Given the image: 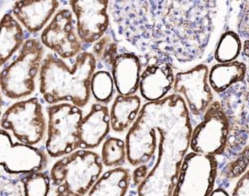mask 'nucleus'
<instances>
[{
  "label": "nucleus",
  "instance_id": "1",
  "mask_svg": "<svg viewBox=\"0 0 249 196\" xmlns=\"http://www.w3.org/2000/svg\"><path fill=\"white\" fill-rule=\"evenodd\" d=\"M227 0H109L110 27L144 63L163 60L174 69L200 64L223 30Z\"/></svg>",
  "mask_w": 249,
  "mask_h": 196
},
{
  "label": "nucleus",
  "instance_id": "2",
  "mask_svg": "<svg viewBox=\"0 0 249 196\" xmlns=\"http://www.w3.org/2000/svg\"><path fill=\"white\" fill-rule=\"evenodd\" d=\"M192 130L191 114L180 94L143 105L125 138L130 164L147 171L135 190L138 196H173Z\"/></svg>",
  "mask_w": 249,
  "mask_h": 196
},
{
  "label": "nucleus",
  "instance_id": "3",
  "mask_svg": "<svg viewBox=\"0 0 249 196\" xmlns=\"http://www.w3.org/2000/svg\"><path fill=\"white\" fill-rule=\"evenodd\" d=\"M97 63L89 52L78 54L72 67L56 54H48L39 71V92L44 101L49 105L71 102L85 107L91 97L90 82Z\"/></svg>",
  "mask_w": 249,
  "mask_h": 196
},
{
  "label": "nucleus",
  "instance_id": "4",
  "mask_svg": "<svg viewBox=\"0 0 249 196\" xmlns=\"http://www.w3.org/2000/svg\"><path fill=\"white\" fill-rule=\"evenodd\" d=\"M103 163L98 154L89 149L74 150L56 161L50 171L56 196H85L102 174Z\"/></svg>",
  "mask_w": 249,
  "mask_h": 196
},
{
  "label": "nucleus",
  "instance_id": "5",
  "mask_svg": "<svg viewBox=\"0 0 249 196\" xmlns=\"http://www.w3.org/2000/svg\"><path fill=\"white\" fill-rule=\"evenodd\" d=\"M43 54L40 40L32 38L24 42L18 57L0 72V89L6 97L21 99L35 92Z\"/></svg>",
  "mask_w": 249,
  "mask_h": 196
},
{
  "label": "nucleus",
  "instance_id": "6",
  "mask_svg": "<svg viewBox=\"0 0 249 196\" xmlns=\"http://www.w3.org/2000/svg\"><path fill=\"white\" fill-rule=\"evenodd\" d=\"M48 137L46 151L53 158L69 155L80 148L79 126L81 108L71 103H56L47 108Z\"/></svg>",
  "mask_w": 249,
  "mask_h": 196
},
{
  "label": "nucleus",
  "instance_id": "7",
  "mask_svg": "<svg viewBox=\"0 0 249 196\" xmlns=\"http://www.w3.org/2000/svg\"><path fill=\"white\" fill-rule=\"evenodd\" d=\"M4 130H9L20 143L35 145L43 140L47 122L43 106L36 97L15 102L0 120Z\"/></svg>",
  "mask_w": 249,
  "mask_h": 196
},
{
  "label": "nucleus",
  "instance_id": "8",
  "mask_svg": "<svg viewBox=\"0 0 249 196\" xmlns=\"http://www.w3.org/2000/svg\"><path fill=\"white\" fill-rule=\"evenodd\" d=\"M217 169L216 156L195 151L186 154L178 173L173 196H210L216 182Z\"/></svg>",
  "mask_w": 249,
  "mask_h": 196
},
{
  "label": "nucleus",
  "instance_id": "9",
  "mask_svg": "<svg viewBox=\"0 0 249 196\" xmlns=\"http://www.w3.org/2000/svg\"><path fill=\"white\" fill-rule=\"evenodd\" d=\"M229 135V120L221 102L213 101L191 133L190 148L197 153L221 156L226 150Z\"/></svg>",
  "mask_w": 249,
  "mask_h": 196
},
{
  "label": "nucleus",
  "instance_id": "10",
  "mask_svg": "<svg viewBox=\"0 0 249 196\" xmlns=\"http://www.w3.org/2000/svg\"><path fill=\"white\" fill-rule=\"evenodd\" d=\"M209 67L198 64L186 71L175 75L173 89L183 96L190 114L200 117L213 102V94L209 84Z\"/></svg>",
  "mask_w": 249,
  "mask_h": 196
},
{
  "label": "nucleus",
  "instance_id": "11",
  "mask_svg": "<svg viewBox=\"0 0 249 196\" xmlns=\"http://www.w3.org/2000/svg\"><path fill=\"white\" fill-rule=\"evenodd\" d=\"M45 151L22 143H13L4 129L0 130V167L9 174H27L42 171L48 165Z\"/></svg>",
  "mask_w": 249,
  "mask_h": 196
},
{
  "label": "nucleus",
  "instance_id": "12",
  "mask_svg": "<svg viewBox=\"0 0 249 196\" xmlns=\"http://www.w3.org/2000/svg\"><path fill=\"white\" fill-rule=\"evenodd\" d=\"M40 41L43 46L62 59L72 58L80 53L82 42L71 11L67 8L59 10L42 31Z\"/></svg>",
  "mask_w": 249,
  "mask_h": 196
},
{
  "label": "nucleus",
  "instance_id": "13",
  "mask_svg": "<svg viewBox=\"0 0 249 196\" xmlns=\"http://www.w3.org/2000/svg\"><path fill=\"white\" fill-rule=\"evenodd\" d=\"M109 0H71L76 18V31L82 43L90 44L102 38L109 26Z\"/></svg>",
  "mask_w": 249,
  "mask_h": 196
},
{
  "label": "nucleus",
  "instance_id": "14",
  "mask_svg": "<svg viewBox=\"0 0 249 196\" xmlns=\"http://www.w3.org/2000/svg\"><path fill=\"white\" fill-rule=\"evenodd\" d=\"M174 79V68L172 64L163 60L148 61L141 74V95L147 102L162 99L173 89Z\"/></svg>",
  "mask_w": 249,
  "mask_h": 196
},
{
  "label": "nucleus",
  "instance_id": "15",
  "mask_svg": "<svg viewBox=\"0 0 249 196\" xmlns=\"http://www.w3.org/2000/svg\"><path fill=\"white\" fill-rule=\"evenodd\" d=\"M59 5L58 0H18L12 13L29 33L36 34L46 26Z\"/></svg>",
  "mask_w": 249,
  "mask_h": 196
},
{
  "label": "nucleus",
  "instance_id": "16",
  "mask_svg": "<svg viewBox=\"0 0 249 196\" xmlns=\"http://www.w3.org/2000/svg\"><path fill=\"white\" fill-rule=\"evenodd\" d=\"M142 59L133 52L118 53L110 64L115 90L119 94H136L139 89Z\"/></svg>",
  "mask_w": 249,
  "mask_h": 196
},
{
  "label": "nucleus",
  "instance_id": "17",
  "mask_svg": "<svg viewBox=\"0 0 249 196\" xmlns=\"http://www.w3.org/2000/svg\"><path fill=\"white\" fill-rule=\"evenodd\" d=\"M109 110L107 105L92 104L79 126V142L82 149H95L106 139L110 131Z\"/></svg>",
  "mask_w": 249,
  "mask_h": 196
},
{
  "label": "nucleus",
  "instance_id": "18",
  "mask_svg": "<svg viewBox=\"0 0 249 196\" xmlns=\"http://www.w3.org/2000/svg\"><path fill=\"white\" fill-rule=\"evenodd\" d=\"M221 104L229 120L230 127L249 131V68L243 81L224 92Z\"/></svg>",
  "mask_w": 249,
  "mask_h": 196
},
{
  "label": "nucleus",
  "instance_id": "19",
  "mask_svg": "<svg viewBox=\"0 0 249 196\" xmlns=\"http://www.w3.org/2000/svg\"><path fill=\"white\" fill-rule=\"evenodd\" d=\"M142 100L138 95L116 96L109 110L110 127L115 133L129 129L140 112Z\"/></svg>",
  "mask_w": 249,
  "mask_h": 196
},
{
  "label": "nucleus",
  "instance_id": "20",
  "mask_svg": "<svg viewBox=\"0 0 249 196\" xmlns=\"http://www.w3.org/2000/svg\"><path fill=\"white\" fill-rule=\"evenodd\" d=\"M132 185V172L127 168L115 167L99 177L89 191V196H123Z\"/></svg>",
  "mask_w": 249,
  "mask_h": 196
},
{
  "label": "nucleus",
  "instance_id": "21",
  "mask_svg": "<svg viewBox=\"0 0 249 196\" xmlns=\"http://www.w3.org/2000/svg\"><path fill=\"white\" fill-rule=\"evenodd\" d=\"M23 28L11 13L0 20V67L3 66L24 43Z\"/></svg>",
  "mask_w": 249,
  "mask_h": 196
},
{
  "label": "nucleus",
  "instance_id": "22",
  "mask_svg": "<svg viewBox=\"0 0 249 196\" xmlns=\"http://www.w3.org/2000/svg\"><path fill=\"white\" fill-rule=\"evenodd\" d=\"M247 71L246 64L242 61L216 64L209 71V84L214 92L224 93L231 87L243 81L246 76Z\"/></svg>",
  "mask_w": 249,
  "mask_h": 196
},
{
  "label": "nucleus",
  "instance_id": "23",
  "mask_svg": "<svg viewBox=\"0 0 249 196\" xmlns=\"http://www.w3.org/2000/svg\"><path fill=\"white\" fill-rule=\"evenodd\" d=\"M115 89L114 79L109 71L104 70L95 71L90 82V91L97 102L108 104L113 98Z\"/></svg>",
  "mask_w": 249,
  "mask_h": 196
},
{
  "label": "nucleus",
  "instance_id": "24",
  "mask_svg": "<svg viewBox=\"0 0 249 196\" xmlns=\"http://www.w3.org/2000/svg\"><path fill=\"white\" fill-rule=\"evenodd\" d=\"M242 44L240 37L234 31H226L216 43L214 57L219 63L231 62L239 56Z\"/></svg>",
  "mask_w": 249,
  "mask_h": 196
},
{
  "label": "nucleus",
  "instance_id": "25",
  "mask_svg": "<svg viewBox=\"0 0 249 196\" xmlns=\"http://www.w3.org/2000/svg\"><path fill=\"white\" fill-rule=\"evenodd\" d=\"M101 159L108 168L124 165L127 160L126 143L115 137L107 138L102 145Z\"/></svg>",
  "mask_w": 249,
  "mask_h": 196
},
{
  "label": "nucleus",
  "instance_id": "26",
  "mask_svg": "<svg viewBox=\"0 0 249 196\" xmlns=\"http://www.w3.org/2000/svg\"><path fill=\"white\" fill-rule=\"evenodd\" d=\"M51 178L42 171L27 173L21 180L23 193L27 196H46L51 188Z\"/></svg>",
  "mask_w": 249,
  "mask_h": 196
},
{
  "label": "nucleus",
  "instance_id": "27",
  "mask_svg": "<svg viewBox=\"0 0 249 196\" xmlns=\"http://www.w3.org/2000/svg\"><path fill=\"white\" fill-rule=\"evenodd\" d=\"M92 47V53L97 61L102 62L107 67H110L113 59L119 53L118 39L115 34H105L102 38L95 42Z\"/></svg>",
  "mask_w": 249,
  "mask_h": 196
},
{
  "label": "nucleus",
  "instance_id": "28",
  "mask_svg": "<svg viewBox=\"0 0 249 196\" xmlns=\"http://www.w3.org/2000/svg\"><path fill=\"white\" fill-rule=\"evenodd\" d=\"M249 166V145H246L221 170L224 178L234 179L243 175Z\"/></svg>",
  "mask_w": 249,
  "mask_h": 196
},
{
  "label": "nucleus",
  "instance_id": "29",
  "mask_svg": "<svg viewBox=\"0 0 249 196\" xmlns=\"http://www.w3.org/2000/svg\"><path fill=\"white\" fill-rule=\"evenodd\" d=\"M237 32L239 37L249 40V0H242L239 5Z\"/></svg>",
  "mask_w": 249,
  "mask_h": 196
},
{
  "label": "nucleus",
  "instance_id": "30",
  "mask_svg": "<svg viewBox=\"0 0 249 196\" xmlns=\"http://www.w3.org/2000/svg\"><path fill=\"white\" fill-rule=\"evenodd\" d=\"M22 191V184L0 173V196H21Z\"/></svg>",
  "mask_w": 249,
  "mask_h": 196
},
{
  "label": "nucleus",
  "instance_id": "31",
  "mask_svg": "<svg viewBox=\"0 0 249 196\" xmlns=\"http://www.w3.org/2000/svg\"><path fill=\"white\" fill-rule=\"evenodd\" d=\"M232 196H249V169L240 176L234 186Z\"/></svg>",
  "mask_w": 249,
  "mask_h": 196
},
{
  "label": "nucleus",
  "instance_id": "32",
  "mask_svg": "<svg viewBox=\"0 0 249 196\" xmlns=\"http://www.w3.org/2000/svg\"><path fill=\"white\" fill-rule=\"evenodd\" d=\"M230 194L226 191V190H225L224 188H221V187H219V188H216L213 191H212L211 194H210V196H229Z\"/></svg>",
  "mask_w": 249,
  "mask_h": 196
},
{
  "label": "nucleus",
  "instance_id": "33",
  "mask_svg": "<svg viewBox=\"0 0 249 196\" xmlns=\"http://www.w3.org/2000/svg\"><path fill=\"white\" fill-rule=\"evenodd\" d=\"M243 55H244V58H247L249 60V39H245L243 44Z\"/></svg>",
  "mask_w": 249,
  "mask_h": 196
},
{
  "label": "nucleus",
  "instance_id": "34",
  "mask_svg": "<svg viewBox=\"0 0 249 196\" xmlns=\"http://www.w3.org/2000/svg\"><path fill=\"white\" fill-rule=\"evenodd\" d=\"M2 91L0 89V118H1V110H2V105H3V97H2Z\"/></svg>",
  "mask_w": 249,
  "mask_h": 196
},
{
  "label": "nucleus",
  "instance_id": "35",
  "mask_svg": "<svg viewBox=\"0 0 249 196\" xmlns=\"http://www.w3.org/2000/svg\"><path fill=\"white\" fill-rule=\"evenodd\" d=\"M6 2H7V0H0V10L2 9Z\"/></svg>",
  "mask_w": 249,
  "mask_h": 196
}]
</instances>
